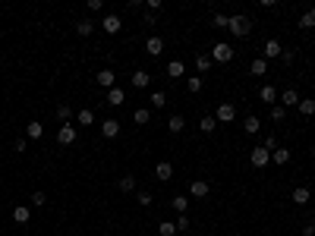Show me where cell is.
<instances>
[{"label":"cell","instance_id":"cell-1","mask_svg":"<svg viewBox=\"0 0 315 236\" xmlns=\"http://www.w3.org/2000/svg\"><path fill=\"white\" fill-rule=\"evenodd\" d=\"M227 29L233 32V38H249V32H252V19L243 16V13H237V16H230Z\"/></svg>","mask_w":315,"mask_h":236},{"label":"cell","instance_id":"cell-2","mask_svg":"<svg viewBox=\"0 0 315 236\" xmlns=\"http://www.w3.org/2000/svg\"><path fill=\"white\" fill-rule=\"evenodd\" d=\"M249 164L256 167V170H262V167L271 164V151H268V148H262V145H256V148L249 151Z\"/></svg>","mask_w":315,"mask_h":236},{"label":"cell","instance_id":"cell-3","mask_svg":"<svg viewBox=\"0 0 315 236\" xmlns=\"http://www.w3.org/2000/svg\"><path fill=\"white\" fill-rule=\"evenodd\" d=\"M211 60H214V63H230V60H233V44L218 41L211 47Z\"/></svg>","mask_w":315,"mask_h":236},{"label":"cell","instance_id":"cell-4","mask_svg":"<svg viewBox=\"0 0 315 236\" xmlns=\"http://www.w3.org/2000/svg\"><path fill=\"white\" fill-rule=\"evenodd\" d=\"M214 120H218V123H233V120H237V104H230V101H221V104H218V113H214Z\"/></svg>","mask_w":315,"mask_h":236},{"label":"cell","instance_id":"cell-5","mask_svg":"<svg viewBox=\"0 0 315 236\" xmlns=\"http://www.w3.org/2000/svg\"><path fill=\"white\" fill-rule=\"evenodd\" d=\"M98 25H101V29L107 32V35H117V32L123 29V19H120L117 13H107V16H104V19H101V22H98Z\"/></svg>","mask_w":315,"mask_h":236},{"label":"cell","instance_id":"cell-6","mask_svg":"<svg viewBox=\"0 0 315 236\" xmlns=\"http://www.w3.org/2000/svg\"><path fill=\"white\" fill-rule=\"evenodd\" d=\"M280 54H284V44H280L278 38H268V41H265V51H262V57H265V60H280Z\"/></svg>","mask_w":315,"mask_h":236},{"label":"cell","instance_id":"cell-7","mask_svg":"<svg viewBox=\"0 0 315 236\" xmlns=\"http://www.w3.org/2000/svg\"><path fill=\"white\" fill-rule=\"evenodd\" d=\"M95 82L101 85V89H107V91H111V89H113V82H117V73H113L111 66H104V70L95 76Z\"/></svg>","mask_w":315,"mask_h":236},{"label":"cell","instance_id":"cell-8","mask_svg":"<svg viewBox=\"0 0 315 236\" xmlns=\"http://www.w3.org/2000/svg\"><path fill=\"white\" fill-rule=\"evenodd\" d=\"M57 142L60 145H73V142H76V126H70V123L60 126L57 129Z\"/></svg>","mask_w":315,"mask_h":236},{"label":"cell","instance_id":"cell-9","mask_svg":"<svg viewBox=\"0 0 315 236\" xmlns=\"http://www.w3.org/2000/svg\"><path fill=\"white\" fill-rule=\"evenodd\" d=\"M155 177L161 180V183L173 180V164H170V161H158V167H155Z\"/></svg>","mask_w":315,"mask_h":236},{"label":"cell","instance_id":"cell-10","mask_svg":"<svg viewBox=\"0 0 315 236\" xmlns=\"http://www.w3.org/2000/svg\"><path fill=\"white\" fill-rule=\"evenodd\" d=\"M145 54H148V57H161V54H164V41H161L158 35H151L148 41H145Z\"/></svg>","mask_w":315,"mask_h":236},{"label":"cell","instance_id":"cell-11","mask_svg":"<svg viewBox=\"0 0 315 236\" xmlns=\"http://www.w3.org/2000/svg\"><path fill=\"white\" fill-rule=\"evenodd\" d=\"M95 19H89V16H82V19H79V22H76V35H82V38H89L92 35V32H95Z\"/></svg>","mask_w":315,"mask_h":236},{"label":"cell","instance_id":"cell-12","mask_svg":"<svg viewBox=\"0 0 315 236\" xmlns=\"http://www.w3.org/2000/svg\"><path fill=\"white\" fill-rule=\"evenodd\" d=\"M259 101H265V104H278V89H274V85H262V89H259Z\"/></svg>","mask_w":315,"mask_h":236},{"label":"cell","instance_id":"cell-13","mask_svg":"<svg viewBox=\"0 0 315 236\" xmlns=\"http://www.w3.org/2000/svg\"><path fill=\"white\" fill-rule=\"evenodd\" d=\"M101 136L104 139H117L120 136V120H104L101 123Z\"/></svg>","mask_w":315,"mask_h":236},{"label":"cell","instance_id":"cell-14","mask_svg":"<svg viewBox=\"0 0 315 236\" xmlns=\"http://www.w3.org/2000/svg\"><path fill=\"white\" fill-rule=\"evenodd\" d=\"M13 220H16V224H29L32 220V208L29 205H16L13 208Z\"/></svg>","mask_w":315,"mask_h":236},{"label":"cell","instance_id":"cell-15","mask_svg":"<svg viewBox=\"0 0 315 236\" xmlns=\"http://www.w3.org/2000/svg\"><path fill=\"white\" fill-rule=\"evenodd\" d=\"M278 98L284 101V107H296L299 101H303V98H299V91H296V89H284V94H278Z\"/></svg>","mask_w":315,"mask_h":236},{"label":"cell","instance_id":"cell-16","mask_svg":"<svg viewBox=\"0 0 315 236\" xmlns=\"http://www.w3.org/2000/svg\"><path fill=\"white\" fill-rule=\"evenodd\" d=\"M167 76H170V79H183L186 76L183 60H170V63H167Z\"/></svg>","mask_w":315,"mask_h":236},{"label":"cell","instance_id":"cell-17","mask_svg":"<svg viewBox=\"0 0 315 236\" xmlns=\"http://www.w3.org/2000/svg\"><path fill=\"white\" fill-rule=\"evenodd\" d=\"M296 205H309V199H312V192H309V186H296L293 189V195H290Z\"/></svg>","mask_w":315,"mask_h":236},{"label":"cell","instance_id":"cell-18","mask_svg":"<svg viewBox=\"0 0 315 236\" xmlns=\"http://www.w3.org/2000/svg\"><path fill=\"white\" fill-rule=\"evenodd\" d=\"M123 101H126V91L123 89H117V85H113V89L107 91V104H111V107H120Z\"/></svg>","mask_w":315,"mask_h":236},{"label":"cell","instance_id":"cell-19","mask_svg":"<svg viewBox=\"0 0 315 236\" xmlns=\"http://www.w3.org/2000/svg\"><path fill=\"white\" fill-rule=\"evenodd\" d=\"M148 82H151V73H145V70L132 73V85H136V89H148Z\"/></svg>","mask_w":315,"mask_h":236},{"label":"cell","instance_id":"cell-20","mask_svg":"<svg viewBox=\"0 0 315 236\" xmlns=\"http://www.w3.org/2000/svg\"><path fill=\"white\" fill-rule=\"evenodd\" d=\"M189 192H192V199H205V195H208V183H205V180H192Z\"/></svg>","mask_w":315,"mask_h":236},{"label":"cell","instance_id":"cell-21","mask_svg":"<svg viewBox=\"0 0 315 236\" xmlns=\"http://www.w3.org/2000/svg\"><path fill=\"white\" fill-rule=\"evenodd\" d=\"M259 129H262L259 117H246L243 120V132H246V136H259Z\"/></svg>","mask_w":315,"mask_h":236},{"label":"cell","instance_id":"cell-22","mask_svg":"<svg viewBox=\"0 0 315 236\" xmlns=\"http://www.w3.org/2000/svg\"><path fill=\"white\" fill-rule=\"evenodd\" d=\"M25 136H29L32 142H38V139H41V136H44V126H41V123H38V120H32V123H29V126H25Z\"/></svg>","mask_w":315,"mask_h":236},{"label":"cell","instance_id":"cell-23","mask_svg":"<svg viewBox=\"0 0 315 236\" xmlns=\"http://www.w3.org/2000/svg\"><path fill=\"white\" fill-rule=\"evenodd\" d=\"M148 104L155 107V110H161V107L167 104V91H161V89H158V91H151V94H148Z\"/></svg>","mask_w":315,"mask_h":236},{"label":"cell","instance_id":"cell-24","mask_svg":"<svg viewBox=\"0 0 315 236\" xmlns=\"http://www.w3.org/2000/svg\"><path fill=\"white\" fill-rule=\"evenodd\" d=\"M167 129H170L173 136H180V132L186 129V120H183V117H180V113H177V117H170V120H167Z\"/></svg>","mask_w":315,"mask_h":236},{"label":"cell","instance_id":"cell-25","mask_svg":"<svg viewBox=\"0 0 315 236\" xmlns=\"http://www.w3.org/2000/svg\"><path fill=\"white\" fill-rule=\"evenodd\" d=\"M287 161H290V151H287V148H284V145H280V148H278V151H271V164H278V167H284V164H287Z\"/></svg>","mask_w":315,"mask_h":236},{"label":"cell","instance_id":"cell-26","mask_svg":"<svg viewBox=\"0 0 315 236\" xmlns=\"http://www.w3.org/2000/svg\"><path fill=\"white\" fill-rule=\"evenodd\" d=\"M54 113H57L60 126H66V123H70V117H73V107L70 104H57V110H54Z\"/></svg>","mask_w":315,"mask_h":236},{"label":"cell","instance_id":"cell-27","mask_svg":"<svg viewBox=\"0 0 315 236\" xmlns=\"http://www.w3.org/2000/svg\"><path fill=\"white\" fill-rule=\"evenodd\" d=\"M296 110L303 113V117H312V113H315V98H303V101L296 104Z\"/></svg>","mask_w":315,"mask_h":236},{"label":"cell","instance_id":"cell-28","mask_svg":"<svg viewBox=\"0 0 315 236\" xmlns=\"http://www.w3.org/2000/svg\"><path fill=\"white\" fill-rule=\"evenodd\" d=\"M132 120H136L139 126H145L151 120V110H148V107H136V110H132Z\"/></svg>","mask_w":315,"mask_h":236},{"label":"cell","instance_id":"cell-29","mask_svg":"<svg viewBox=\"0 0 315 236\" xmlns=\"http://www.w3.org/2000/svg\"><path fill=\"white\" fill-rule=\"evenodd\" d=\"M211 63H214L211 54H199V57H196V70H199V73H208V70H211Z\"/></svg>","mask_w":315,"mask_h":236},{"label":"cell","instance_id":"cell-30","mask_svg":"<svg viewBox=\"0 0 315 236\" xmlns=\"http://www.w3.org/2000/svg\"><path fill=\"white\" fill-rule=\"evenodd\" d=\"M249 70H252V76H265V73H268V60L265 57H256Z\"/></svg>","mask_w":315,"mask_h":236},{"label":"cell","instance_id":"cell-31","mask_svg":"<svg viewBox=\"0 0 315 236\" xmlns=\"http://www.w3.org/2000/svg\"><path fill=\"white\" fill-rule=\"evenodd\" d=\"M299 29H315V6L299 16Z\"/></svg>","mask_w":315,"mask_h":236},{"label":"cell","instance_id":"cell-32","mask_svg":"<svg viewBox=\"0 0 315 236\" xmlns=\"http://www.w3.org/2000/svg\"><path fill=\"white\" fill-rule=\"evenodd\" d=\"M170 205H173V211H177V214H186V208H189V199H186V195H173Z\"/></svg>","mask_w":315,"mask_h":236},{"label":"cell","instance_id":"cell-33","mask_svg":"<svg viewBox=\"0 0 315 236\" xmlns=\"http://www.w3.org/2000/svg\"><path fill=\"white\" fill-rule=\"evenodd\" d=\"M199 129H202V132H214V129H218V120H214V117H208V113H205V117L199 120Z\"/></svg>","mask_w":315,"mask_h":236},{"label":"cell","instance_id":"cell-34","mask_svg":"<svg viewBox=\"0 0 315 236\" xmlns=\"http://www.w3.org/2000/svg\"><path fill=\"white\" fill-rule=\"evenodd\" d=\"M202 76H189V79H186V89H189V94H199V91H202Z\"/></svg>","mask_w":315,"mask_h":236},{"label":"cell","instance_id":"cell-35","mask_svg":"<svg viewBox=\"0 0 315 236\" xmlns=\"http://www.w3.org/2000/svg\"><path fill=\"white\" fill-rule=\"evenodd\" d=\"M158 233L161 236H177V224H173V220H161V224H158Z\"/></svg>","mask_w":315,"mask_h":236},{"label":"cell","instance_id":"cell-36","mask_svg":"<svg viewBox=\"0 0 315 236\" xmlns=\"http://www.w3.org/2000/svg\"><path fill=\"white\" fill-rule=\"evenodd\" d=\"M76 120H79V123H82V126H92V123H95V113H92L89 107H82V110L76 113Z\"/></svg>","mask_w":315,"mask_h":236},{"label":"cell","instance_id":"cell-37","mask_svg":"<svg viewBox=\"0 0 315 236\" xmlns=\"http://www.w3.org/2000/svg\"><path fill=\"white\" fill-rule=\"evenodd\" d=\"M120 192H136V177H120Z\"/></svg>","mask_w":315,"mask_h":236},{"label":"cell","instance_id":"cell-38","mask_svg":"<svg viewBox=\"0 0 315 236\" xmlns=\"http://www.w3.org/2000/svg\"><path fill=\"white\" fill-rule=\"evenodd\" d=\"M227 22H230V16H224V13H214V16H211L214 29H227Z\"/></svg>","mask_w":315,"mask_h":236},{"label":"cell","instance_id":"cell-39","mask_svg":"<svg viewBox=\"0 0 315 236\" xmlns=\"http://www.w3.org/2000/svg\"><path fill=\"white\" fill-rule=\"evenodd\" d=\"M284 117H287V107H284V104H274V107H271V120H274V123H280Z\"/></svg>","mask_w":315,"mask_h":236},{"label":"cell","instance_id":"cell-40","mask_svg":"<svg viewBox=\"0 0 315 236\" xmlns=\"http://www.w3.org/2000/svg\"><path fill=\"white\" fill-rule=\"evenodd\" d=\"M48 205V195L44 192H32V208H44Z\"/></svg>","mask_w":315,"mask_h":236},{"label":"cell","instance_id":"cell-41","mask_svg":"<svg viewBox=\"0 0 315 236\" xmlns=\"http://www.w3.org/2000/svg\"><path fill=\"white\" fill-rule=\"evenodd\" d=\"M173 224H177V233H186V230H189V218H186V214H177V220H173Z\"/></svg>","mask_w":315,"mask_h":236},{"label":"cell","instance_id":"cell-42","mask_svg":"<svg viewBox=\"0 0 315 236\" xmlns=\"http://www.w3.org/2000/svg\"><path fill=\"white\" fill-rule=\"evenodd\" d=\"M262 148H268V151H278V148H280L278 145V136H274V132H271V136H265V145Z\"/></svg>","mask_w":315,"mask_h":236},{"label":"cell","instance_id":"cell-43","mask_svg":"<svg viewBox=\"0 0 315 236\" xmlns=\"http://www.w3.org/2000/svg\"><path fill=\"white\" fill-rule=\"evenodd\" d=\"M136 201H139V205H142V208H148V205H151V201H155V199H151V192H139V195H136Z\"/></svg>","mask_w":315,"mask_h":236},{"label":"cell","instance_id":"cell-44","mask_svg":"<svg viewBox=\"0 0 315 236\" xmlns=\"http://www.w3.org/2000/svg\"><path fill=\"white\" fill-rule=\"evenodd\" d=\"M161 6H164L161 0H145V10L148 13H161Z\"/></svg>","mask_w":315,"mask_h":236},{"label":"cell","instance_id":"cell-45","mask_svg":"<svg viewBox=\"0 0 315 236\" xmlns=\"http://www.w3.org/2000/svg\"><path fill=\"white\" fill-rule=\"evenodd\" d=\"M303 236H315V220H306L303 224Z\"/></svg>","mask_w":315,"mask_h":236},{"label":"cell","instance_id":"cell-46","mask_svg":"<svg viewBox=\"0 0 315 236\" xmlns=\"http://www.w3.org/2000/svg\"><path fill=\"white\" fill-rule=\"evenodd\" d=\"M280 63L290 66V63H293V51H284V54H280Z\"/></svg>","mask_w":315,"mask_h":236},{"label":"cell","instance_id":"cell-47","mask_svg":"<svg viewBox=\"0 0 315 236\" xmlns=\"http://www.w3.org/2000/svg\"><path fill=\"white\" fill-rule=\"evenodd\" d=\"M155 16H158V13H148V10H145V16H142V22H145V25H155Z\"/></svg>","mask_w":315,"mask_h":236},{"label":"cell","instance_id":"cell-48","mask_svg":"<svg viewBox=\"0 0 315 236\" xmlns=\"http://www.w3.org/2000/svg\"><path fill=\"white\" fill-rule=\"evenodd\" d=\"M13 148H16V151H25V148H29V139H16V145H13Z\"/></svg>","mask_w":315,"mask_h":236},{"label":"cell","instance_id":"cell-49","mask_svg":"<svg viewBox=\"0 0 315 236\" xmlns=\"http://www.w3.org/2000/svg\"><path fill=\"white\" fill-rule=\"evenodd\" d=\"M101 6H104L101 0H89V10H92V13H98V10H101Z\"/></svg>","mask_w":315,"mask_h":236}]
</instances>
